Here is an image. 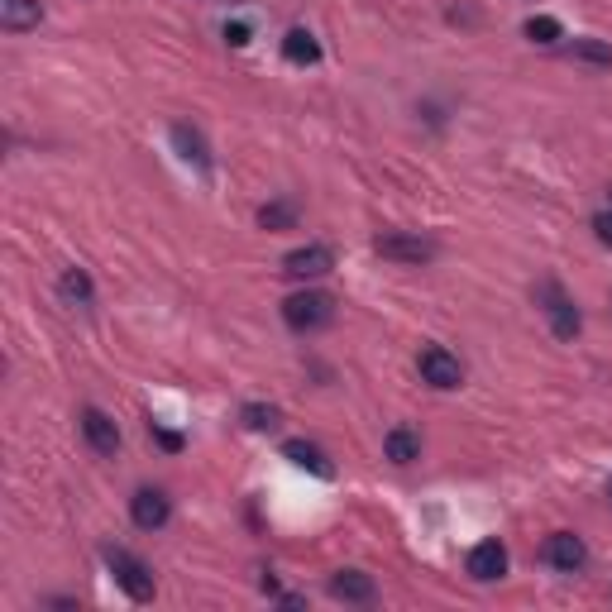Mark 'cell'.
<instances>
[{"mask_svg": "<svg viewBox=\"0 0 612 612\" xmlns=\"http://www.w3.org/2000/svg\"><path fill=\"white\" fill-rule=\"evenodd\" d=\"M283 321H287V330H297V335H316V330H326L330 321H335V302H330L326 292H316V287L292 292L283 302Z\"/></svg>", "mask_w": 612, "mask_h": 612, "instance_id": "1", "label": "cell"}, {"mask_svg": "<svg viewBox=\"0 0 612 612\" xmlns=\"http://www.w3.org/2000/svg\"><path fill=\"white\" fill-rule=\"evenodd\" d=\"M106 569L115 574V584L130 593L134 603H149L153 598V569L139 555H130L125 546H106Z\"/></svg>", "mask_w": 612, "mask_h": 612, "instance_id": "2", "label": "cell"}, {"mask_svg": "<svg viewBox=\"0 0 612 612\" xmlns=\"http://www.w3.org/2000/svg\"><path fill=\"white\" fill-rule=\"evenodd\" d=\"M536 306L546 311L555 340H574V335H579V326H584V321H579V306L569 302L560 283H536Z\"/></svg>", "mask_w": 612, "mask_h": 612, "instance_id": "3", "label": "cell"}, {"mask_svg": "<svg viewBox=\"0 0 612 612\" xmlns=\"http://www.w3.org/2000/svg\"><path fill=\"white\" fill-rule=\"evenodd\" d=\"M416 369H421V383H431L440 393H450V388L464 383V364H459L450 350H440V345H426L421 359H416Z\"/></svg>", "mask_w": 612, "mask_h": 612, "instance_id": "4", "label": "cell"}, {"mask_svg": "<svg viewBox=\"0 0 612 612\" xmlns=\"http://www.w3.org/2000/svg\"><path fill=\"white\" fill-rule=\"evenodd\" d=\"M330 263H335V254H330L326 244H302V249H292L283 259V273L292 283H311V278L330 273Z\"/></svg>", "mask_w": 612, "mask_h": 612, "instance_id": "5", "label": "cell"}, {"mask_svg": "<svg viewBox=\"0 0 612 612\" xmlns=\"http://www.w3.org/2000/svg\"><path fill=\"white\" fill-rule=\"evenodd\" d=\"M130 517L139 531H163L168 517H173V503H168V493H158V488H139L130 498Z\"/></svg>", "mask_w": 612, "mask_h": 612, "instance_id": "6", "label": "cell"}, {"mask_svg": "<svg viewBox=\"0 0 612 612\" xmlns=\"http://www.w3.org/2000/svg\"><path fill=\"white\" fill-rule=\"evenodd\" d=\"M541 555H546V565L560 569V574H579V569L589 565V550H584V541H579L574 531H555Z\"/></svg>", "mask_w": 612, "mask_h": 612, "instance_id": "7", "label": "cell"}, {"mask_svg": "<svg viewBox=\"0 0 612 612\" xmlns=\"http://www.w3.org/2000/svg\"><path fill=\"white\" fill-rule=\"evenodd\" d=\"M373 249H378L383 259H393V263H431L436 259V244L421 240V235H378Z\"/></svg>", "mask_w": 612, "mask_h": 612, "instance_id": "8", "label": "cell"}, {"mask_svg": "<svg viewBox=\"0 0 612 612\" xmlns=\"http://www.w3.org/2000/svg\"><path fill=\"white\" fill-rule=\"evenodd\" d=\"M464 569H469V579H479V584H493V579H503V574H507V550H503V541H479V546L469 550Z\"/></svg>", "mask_w": 612, "mask_h": 612, "instance_id": "9", "label": "cell"}, {"mask_svg": "<svg viewBox=\"0 0 612 612\" xmlns=\"http://www.w3.org/2000/svg\"><path fill=\"white\" fill-rule=\"evenodd\" d=\"M82 436H87V445L101 459H110L115 450H120V426H115L101 407H87V412H82Z\"/></svg>", "mask_w": 612, "mask_h": 612, "instance_id": "10", "label": "cell"}, {"mask_svg": "<svg viewBox=\"0 0 612 612\" xmlns=\"http://www.w3.org/2000/svg\"><path fill=\"white\" fill-rule=\"evenodd\" d=\"M330 593L335 598H345V603H373V579L364 574V569H340L335 579H330Z\"/></svg>", "mask_w": 612, "mask_h": 612, "instance_id": "11", "label": "cell"}, {"mask_svg": "<svg viewBox=\"0 0 612 612\" xmlns=\"http://www.w3.org/2000/svg\"><path fill=\"white\" fill-rule=\"evenodd\" d=\"M39 20H44L39 0H0V24H5L10 34H24V29H39Z\"/></svg>", "mask_w": 612, "mask_h": 612, "instance_id": "12", "label": "cell"}, {"mask_svg": "<svg viewBox=\"0 0 612 612\" xmlns=\"http://www.w3.org/2000/svg\"><path fill=\"white\" fill-rule=\"evenodd\" d=\"M173 144H177V153L197 168V173H211V149H206L201 130H192V125H173Z\"/></svg>", "mask_w": 612, "mask_h": 612, "instance_id": "13", "label": "cell"}, {"mask_svg": "<svg viewBox=\"0 0 612 612\" xmlns=\"http://www.w3.org/2000/svg\"><path fill=\"white\" fill-rule=\"evenodd\" d=\"M283 455L297 464V469H311V474H321V479H330L335 469H330V459L321 455V445H311V440H287Z\"/></svg>", "mask_w": 612, "mask_h": 612, "instance_id": "14", "label": "cell"}, {"mask_svg": "<svg viewBox=\"0 0 612 612\" xmlns=\"http://www.w3.org/2000/svg\"><path fill=\"white\" fill-rule=\"evenodd\" d=\"M421 455V436L407 431V426H393L388 436H383V459H393V464H412Z\"/></svg>", "mask_w": 612, "mask_h": 612, "instance_id": "15", "label": "cell"}, {"mask_svg": "<svg viewBox=\"0 0 612 612\" xmlns=\"http://www.w3.org/2000/svg\"><path fill=\"white\" fill-rule=\"evenodd\" d=\"M283 53H287V63H316V58H321V44H316V34L292 29L283 39Z\"/></svg>", "mask_w": 612, "mask_h": 612, "instance_id": "16", "label": "cell"}, {"mask_svg": "<svg viewBox=\"0 0 612 612\" xmlns=\"http://www.w3.org/2000/svg\"><path fill=\"white\" fill-rule=\"evenodd\" d=\"M58 292H63V302H72V306H91V297H96V292H91V278L82 268H67Z\"/></svg>", "mask_w": 612, "mask_h": 612, "instance_id": "17", "label": "cell"}, {"mask_svg": "<svg viewBox=\"0 0 612 612\" xmlns=\"http://www.w3.org/2000/svg\"><path fill=\"white\" fill-rule=\"evenodd\" d=\"M569 53H574L579 63H589V67H612V48L603 44V39H574Z\"/></svg>", "mask_w": 612, "mask_h": 612, "instance_id": "18", "label": "cell"}, {"mask_svg": "<svg viewBox=\"0 0 612 612\" xmlns=\"http://www.w3.org/2000/svg\"><path fill=\"white\" fill-rule=\"evenodd\" d=\"M526 39L531 44H560L565 29H560V20H550V15H536V20H526Z\"/></svg>", "mask_w": 612, "mask_h": 612, "instance_id": "19", "label": "cell"}, {"mask_svg": "<svg viewBox=\"0 0 612 612\" xmlns=\"http://www.w3.org/2000/svg\"><path fill=\"white\" fill-rule=\"evenodd\" d=\"M240 416H244V426H249V431H268V426H278V407H263V402H249Z\"/></svg>", "mask_w": 612, "mask_h": 612, "instance_id": "20", "label": "cell"}, {"mask_svg": "<svg viewBox=\"0 0 612 612\" xmlns=\"http://www.w3.org/2000/svg\"><path fill=\"white\" fill-rule=\"evenodd\" d=\"M292 220H297V211H292V206H283V201H278V206H263V211H259V225H268V230H283V225H292Z\"/></svg>", "mask_w": 612, "mask_h": 612, "instance_id": "21", "label": "cell"}, {"mask_svg": "<svg viewBox=\"0 0 612 612\" xmlns=\"http://www.w3.org/2000/svg\"><path fill=\"white\" fill-rule=\"evenodd\" d=\"M593 235L603 244H612V211H598V216H593Z\"/></svg>", "mask_w": 612, "mask_h": 612, "instance_id": "22", "label": "cell"}, {"mask_svg": "<svg viewBox=\"0 0 612 612\" xmlns=\"http://www.w3.org/2000/svg\"><path fill=\"white\" fill-rule=\"evenodd\" d=\"M225 39H230L235 48H244L249 44V24H225Z\"/></svg>", "mask_w": 612, "mask_h": 612, "instance_id": "23", "label": "cell"}, {"mask_svg": "<svg viewBox=\"0 0 612 612\" xmlns=\"http://www.w3.org/2000/svg\"><path fill=\"white\" fill-rule=\"evenodd\" d=\"M153 436L163 440V450H182V436H173V431H158V426H153Z\"/></svg>", "mask_w": 612, "mask_h": 612, "instance_id": "24", "label": "cell"}, {"mask_svg": "<svg viewBox=\"0 0 612 612\" xmlns=\"http://www.w3.org/2000/svg\"><path fill=\"white\" fill-rule=\"evenodd\" d=\"M608 493H612V483H608Z\"/></svg>", "mask_w": 612, "mask_h": 612, "instance_id": "25", "label": "cell"}]
</instances>
